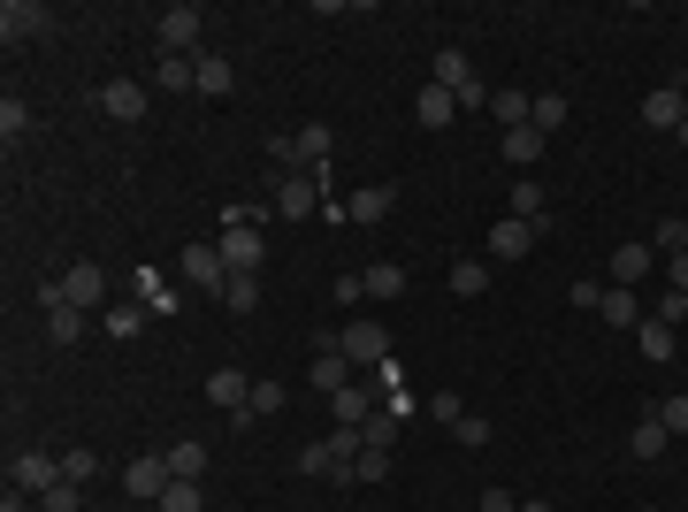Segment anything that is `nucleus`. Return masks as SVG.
<instances>
[{"instance_id":"nucleus-1","label":"nucleus","mask_w":688,"mask_h":512,"mask_svg":"<svg viewBox=\"0 0 688 512\" xmlns=\"http://www.w3.org/2000/svg\"><path fill=\"white\" fill-rule=\"evenodd\" d=\"M199 31H207V15H199L191 0H176V8H162V15H154L162 54H191V62H199V54H207V46H199Z\"/></svg>"},{"instance_id":"nucleus-2","label":"nucleus","mask_w":688,"mask_h":512,"mask_svg":"<svg viewBox=\"0 0 688 512\" xmlns=\"http://www.w3.org/2000/svg\"><path fill=\"white\" fill-rule=\"evenodd\" d=\"M54 283H62V299H69V307H85V314H108V307H115V283H108V268H92V260L62 268Z\"/></svg>"},{"instance_id":"nucleus-3","label":"nucleus","mask_w":688,"mask_h":512,"mask_svg":"<svg viewBox=\"0 0 688 512\" xmlns=\"http://www.w3.org/2000/svg\"><path fill=\"white\" fill-rule=\"evenodd\" d=\"M436 85H444L459 108H490V85L475 77V62H467L459 46H444V54H436Z\"/></svg>"},{"instance_id":"nucleus-4","label":"nucleus","mask_w":688,"mask_h":512,"mask_svg":"<svg viewBox=\"0 0 688 512\" xmlns=\"http://www.w3.org/2000/svg\"><path fill=\"white\" fill-rule=\"evenodd\" d=\"M176 276H184L191 291L222 299V283H230V260H222V245H184V253H176Z\"/></svg>"},{"instance_id":"nucleus-5","label":"nucleus","mask_w":688,"mask_h":512,"mask_svg":"<svg viewBox=\"0 0 688 512\" xmlns=\"http://www.w3.org/2000/svg\"><path fill=\"white\" fill-rule=\"evenodd\" d=\"M222 260H230V276H260V260H268V245H260V222H222Z\"/></svg>"},{"instance_id":"nucleus-6","label":"nucleus","mask_w":688,"mask_h":512,"mask_svg":"<svg viewBox=\"0 0 688 512\" xmlns=\"http://www.w3.org/2000/svg\"><path fill=\"white\" fill-rule=\"evenodd\" d=\"M322 199H330V169H299V176H284V183H276V214H291V222H299V214H314Z\"/></svg>"},{"instance_id":"nucleus-7","label":"nucleus","mask_w":688,"mask_h":512,"mask_svg":"<svg viewBox=\"0 0 688 512\" xmlns=\"http://www.w3.org/2000/svg\"><path fill=\"white\" fill-rule=\"evenodd\" d=\"M54 482H62V459L54 452H15L8 459V490H23V498H46Z\"/></svg>"},{"instance_id":"nucleus-8","label":"nucleus","mask_w":688,"mask_h":512,"mask_svg":"<svg viewBox=\"0 0 688 512\" xmlns=\"http://www.w3.org/2000/svg\"><path fill=\"white\" fill-rule=\"evenodd\" d=\"M169 482H176V475H169V459H162V452H138V459L123 467V490H131L138 505H162V490H169Z\"/></svg>"},{"instance_id":"nucleus-9","label":"nucleus","mask_w":688,"mask_h":512,"mask_svg":"<svg viewBox=\"0 0 688 512\" xmlns=\"http://www.w3.org/2000/svg\"><path fill=\"white\" fill-rule=\"evenodd\" d=\"M337 352L352 359V367H382V359H390V337H382L375 322H344V330H337Z\"/></svg>"},{"instance_id":"nucleus-10","label":"nucleus","mask_w":688,"mask_h":512,"mask_svg":"<svg viewBox=\"0 0 688 512\" xmlns=\"http://www.w3.org/2000/svg\"><path fill=\"white\" fill-rule=\"evenodd\" d=\"M146 100H154V92H146L138 77H108V85H100V115H115V123H138Z\"/></svg>"},{"instance_id":"nucleus-11","label":"nucleus","mask_w":688,"mask_h":512,"mask_svg":"<svg viewBox=\"0 0 688 512\" xmlns=\"http://www.w3.org/2000/svg\"><path fill=\"white\" fill-rule=\"evenodd\" d=\"M46 23H54V15H46V0H8V8H0V38H8V46L38 38Z\"/></svg>"},{"instance_id":"nucleus-12","label":"nucleus","mask_w":688,"mask_h":512,"mask_svg":"<svg viewBox=\"0 0 688 512\" xmlns=\"http://www.w3.org/2000/svg\"><path fill=\"white\" fill-rule=\"evenodd\" d=\"M199 398H207V405H222V413H245V398H253V375H245V367H214Z\"/></svg>"},{"instance_id":"nucleus-13","label":"nucleus","mask_w":688,"mask_h":512,"mask_svg":"<svg viewBox=\"0 0 688 512\" xmlns=\"http://www.w3.org/2000/svg\"><path fill=\"white\" fill-rule=\"evenodd\" d=\"M535 237H543L535 222H520V214H498V230H490V253H498V260H528V253H535Z\"/></svg>"},{"instance_id":"nucleus-14","label":"nucleus","mask_w":688,"mask_h":512,"mask_svg":"<svg viewBox=\"0 0 688 512\" xmlns=\"http://www.w3.org/2000/svg\"><path fill=\"white\" fill-rule=\"evenodd\" d=\"M643 123H651V131H681L688 123V92L681 85H658V92L643 100Z\"/></svg>"},{"instance_id":"nucleus-15","label":"nucleus","mask_w":688,"mask_h":512,"mask_svg":"<svg viewBox=\"0 0 688 512\" xmlns=\"http://www.w3.org/2000/svg\"><path fill=\"white\" fill-rule=\"evenodd\" d=\"M352 375H359V367L344 359L337 344H322V352H314V390H322V398H337V390H352Z\"/></svg>"},{"instance_id":"nucleus-16","label":"nucleus","mask_w":688,"mask_h":512,"mask_svg":"<svg viewBox=\"0 0 688 512\" xmlns=\"http://www.w3.org/2000/svg\"><path fill=\"white\" fill-rule=\"evenodd\" d=\"M452 115H459V100H452L444 85H421V100H413V123H421V131H444Z\"/></svg>"},{"instance_id":"nucleus-17","label":"nucleus","mask_w":688,"mask_h":512,"mask_svg":"<svg viewBox=\"0 0 688 512\" xmlns=\"http://www.w3.org/2000/svg\"><path fill=\"white\" fill-rule=\"evenodd\" d=\"M390 207H398V191H390V183H359V191L344 199V214H352V222H382Z\"/></svg>"},{"instance_id":"nucleus-18","label":"nucleus","mask_w":688,"mask_h":512,"mask_svg":"<svg viewBox=\"0 0 688 512\" xmlns=\"http://www.w3.org/2000/svg\"><path fill=\"white\" fill-rule=\"evenodd\" d=\"M651 268H658V253H651V245H620V253H612V283H620V291H635Z\"/></svg>"},{"instance_id":"nucleus-19","label":"nucleus","mask_w":688,"mask_h":512,"mask_svg":"<svg viewBox=\"0 0 688 512\" xmlns=\"http://www.w3.org/2000/svg\"><path fill=\"white\" fill-rule=\"evenodd\" d=\"M666 444H674V436H666L658 413H643V421L628 428V459H666Z\"/></svg>"},{"instance_id":"nucleus-20","label":"nucleus","mask_w":688,"mask_h":512,"mask_svg":"<svg viewBox=\"0 0 688 512\" xmlns=\"http://www.w3.org/2000/svg\"><path fill=\"white\" fill-rule=\"evenodd\" d=\"M506 214H520V222H535V230H543V214H551V199H543V183H535V176H520L513 191H506Z\"/></svg>"},{"instance_id":"nucleus-21","label":"nucleus","mask_w":688,"mask_h":512,"mask_svg":"<svg viewBox=\"0 0 688 512\" xmlns=\"http://www.w3.org/2000/svg\"><path fill=\"white\" fill-rule=\"evenodd\" d=\"M131 299H138L146 314H176V283H162L154 268H138V276H131Z\"/></svg>"},{"instance_id":"nucleus-22","label":"nucleus","mask_w":688,"mask_h":512,"mask_svg":"<svg viewBox=\"0 0 688 512\" xmlns=\"http://www.w3.org/2000/svg\"><path fill=\"white\" fill-rule=\"evenodd\" d=\"M154 85H162V92H199V62H191V54H162V62H154Z\"/></svg>"},{"instance_id":"nucleus-23","label":"nucleus","mask_w":688,"mask_h":512,"mask_svg":"<svg viewBox=\"0 0 688 512\" xmlns=\"http://www.w3.org/2000/svg\"><path fill=\"white\" fill-rule=\"evenodd\" d=\"M199 92H207V100L237 92V62H230V54H199Z\"/></svg>"},{"instance_id":"nucleus-24","label":"nucleus","mask_w":688,"mask_h":512,"mask_svg":"<svg viewBox=\"0 0 688 512\" xmlns=\"http://www.w3.org/2000/svg\"><path fill=\"white\" fill-rule=\"evenodd\" d=\"M92 330V314L85 307H46V344H77Z\"/></svg>"},{"instance_id":"nucleus-25","label":"nucleus","mask_w":688,"mask_h":512,"mask_svg":"<svg viewBox=\"0 0 688 512\" xmlns=\"http://www.w3.org/2000/svg\"><path fill=\"white\" fill-rule=\"evenodd\" d=\"M543 146H551V138H543L535 123H520V131H506V162H513V169H535V162H543Z\"/></svg>"},{"instance_id":"nucleus-26","label":"nucleus","mask_w":688,"mask_h":512,"mask_svg":"<svg viewBox=\"0 0 688 512\" xmlns=\"http://www.w3.org/2000/svg\"><path fill=\"white\" fill-rule=\"evenodd\" d=\"M597 314H604L612 330H643V299H635V291H620V283L604 291V307H597Z\"/></svg>"},{"instance_id":"nucleus-27","label":"nucleus","mask_w":688,"mask_h":512,"mask_svg":"<svg viewBox=\"0 0 688 512\" xmlns=\"http://www.w3.org/2000/svg\"><path fill=\"white\" fill-rule=\"evenodd\" d=\"M359 452H398V413H390V405L359 421Z\"/></svg>"},{"instance_id":"nucleus-28","label":"nucleus","mask_w":688,"mask_h":512,"mask_svg":"<svg viewBox=\"0 0 688 512\" xmlns=\"http://www.w3.org/2000/svg\"><path fill=\"white\" fill-rule=\"evenodd\" d=\"M490 115H498L506 131H520V123L535 115V100H528V92H513V85H498V92H490Z\"/></svg>"},{"instance_id":"nucleus-29","label":"nucleus","mask_w":688,"mask_h":512,"mask_svg":"<svg viewBox=\"0 0 688 512\" xmlns=\"http://www.w3.org/2000/svg\"><path fill=\"white\" fill-rule=\"evenodd\" d=\"M674 322H658V314H643V359H651V367H666V359H674Z\"/></svg>"},{"instance_id":"nucleus-30","label":"nucleus","mask_w":688,"mask_h":512,"mask_svg":"<svg viewBox=\"0 0 688 512\" xmlns=\"http://www.w3.org/2000/svg\"><path fill=\"white\" fill-rule=\"evenodd\" d=\"M330 413H337V428H359V421L375 413V390H359V382H352V390H337V398H330Z\"/></svg>"},{"instance_id":"nucleus-31","label":"nucleus","mask_w":688,"mask_h":512,"mask_svg":"<svg viewBox=\"0 0 688 512\" xmlns=\"http://www.w3.org/2000/svg\"><path fill=\"white\" fill-rule=\"evenodd\" d=\"M162 459H169V475H176V482H199V475H207V444H169Z\"/></svg>"},{"instance_id":"nucleus-32","label":"nucleus","mask_w":688,"mask_h":512,"mask_svg":"<svg viewBox=\"0 0 688 512\" xmlns=\"http://www.w3.org/2000/svg\"><path fill=\"white\" fill-rule=\"evenodd\" d=\"M359 283H367V299H398V291H406V268L375 260V268H359Z\"/></svg>"},{"instance_id":"nucleus-33","label":"nucleus","mask_w":688,"mask_h":512,"mask_svg":"<svg viewBox=\"0 0 688 512\" xmlns=\"http://www.w3.org/2000/svg\"><path fill=\"white\" fill-rule=\"evenodd\" d=\"M452 291L459 299H482L490 291V260H452Z\"/></svg>"},{"instance_id":"nucleus-34","label":"nucleus","mask_w":688,"mask_h":512,"mask_svg":"<svg viewBox=\"0 0 688 512\" xmlns=\"http://www.w3.org/2000/svg\"><path fill=\"white\" fill-rule=\"evenodd\" d=\"M100 330H108V337H138V330H146V307H138V299H131V307L115 299V307L100 314Z\"/></svg>"},{"instance_id":"nucleus-35","label":"nucleus","mask_w":688,"mask_h":512,"mask_svg":"<svg viewBox=\"0 0 688 512\" xmlns=\"http://www.w3.org/2000/svg\"><path fill=\"white\" fill-rule=\"evenodd\" d=\"M330 146H337V138H330V123H307V131H299V154H307V169H330Z\"/></svg>"},{"instance_id":"nucleus-36","label":"nucleus","mask_w":688,"mask_h":512,"mask_svg":"<svg viewBox=\"0 0 688 512\" xmlns=\"http://www.w3.org/2000/svg\"><path fill=\"white\" fill-rule=\"evenodd\" d=\"M222 307H230V314H253V307H260V276H230V283H222Z\"/></svg>"},{"instance_id":"nucleus-37","label":"nucleus","mask_w":688,"mask_h":512,"mask_svg":"<svg viewBox=\"0 0 688 512\" xmlns=\"http://www.w3.org/2000/svg\"><path fill=\"white\" fill-rule=\"evenodd\" d=\"M284 398H291L284 382H253V398H245V413H253V421H268V413H284Z\"/></svg>"},{"instance_id":"nucleus-38","label":"nucleus","mask_w":688,"mask_h":512,"mask_svg":"<svg viewBox=\"0 0 688 512\" xmlns=\"http://www.w3.org/2000/svg\"><path fill=\"white\" fill-rule=\"evenodd\" d=\"M382 475H390V452H359V459L344 467L337 482H382Z\"/></svg>"},{"instance_id":"nucleus-39","label":"nucleus","mask_w":688,"mask_h":512,"mask_svg":"<svg viewBox=\"0 0 688 512\" xmlns=\"http://www.w3.org/2000/svg\"><path fill=\"white\" fill-rule=\"evenodd\" d=\"M154 512H207V498H199V482H169Z\"/></svg>"},{"instance_id":"nucleus-40","label":"nucleus","mask_w":688,"mask_h":512,"mask_svg":"<svg viewBox=\"0 0 688 512\" xmlns=\"http://www.w3.org/2000/svg\"><path fill=\"white\" fill-rule=\"evenodd\" d=\"M92 475H100V452H62V482H77V490H85Z\"/></svg>"},{"instance_id":"nucleus-41","label":"nucleus","mask_w":688,"mask_h":512,"mask_svg":"<svg viewBox=\"0 0 688 512\" xmlns=\"http://www.w3.org/2000/svg\"><path fill=\"white\" fill-rule=\"evenodd\" d=\"M651 253H658V260H674V253H688V222H658V237H651Z\"/></svg>"},{"instance_id":"nucleus-42","label":"nucleus","mask_w":688,"mask_h":512,"mask_svg":"<svg viewBox=\"0 0 688 512\" xmlns=\"http://www.w3.org/2000/svg\"><path fill=\"white\" fill-rule=\"evenodd\" d=\"M528 123H535V131H543V138H551V131H558V123H566V100H558V92H543V100H535V115H528Z\"/></svg>"},{"instance_id":"nucleus-43","label":"nucleus","mask_w":688,"mask_h":512,"mask_svg":"<svg viewBox=\"0 0 688 512\" xmlns=\"http://www.w3.org/2000/svg\"><path fill=\"white\" fill-rule=\"evenodd\" d=\"M38 512H85V498H77V482H54V490L38 498Z\"/></svg>"},{"instance_id":"nucleus-44","label":"nucleus","mask_w":688,"mask_h":512,"mask_svg":"<svg viewBox=\"0 0 688 512\" xmlns=\"http://www.w3.org/2000/svg\"><path fill=\"white\" fill-rule=\"evenodd\" d=\"M0 131H8V138H23V131H31V108H23V100H15V92H8V100H0Z\"/></svg>"},{"instance_id":"nucleus-45","label":"nucleus","mask_w":688,"mask_h":512,"mask_svg":"<svg viewBox=\"0 0 688 512\" xmlns=\"http://www.w3.org/2000/svg\"><path fill=\"white\" fill-rule=\"evenodd\" d=\"M429 413H436L444 428H459V421H467V405H459V390H436V398H429Z\"/></svg>"},{"instance_id":"nucleus-46","label":"nucleus","mask_w":688,"mask_h":512,"mask_svg":"<svg viewBox=\"0 0 688 512\" xmlns=\"http://www.w3.org/2000/svg\"><path fill=\"white\" fill-rule=\"evenodd\" d=\"M658 421H666V436H688V390H681V398H666V405H658Z\"/></svg>"},{"instance_id":"nucleus-47","label":"nucleus","mask_w":688,"mask_h":512,"mask_svg":"<svg viewBox=\"0 0 688 512\" xmlns=\"http://www.w3.org/2000/svg\"><path fill=\"white\" fill-rule=\"evenodd\" d=\"M666 283H674V291L688 299V253H674V260H666Z\"/></svg>"},{"instance_id":"nucleus-48","label":"nucleus","mask_w":688,"mask_h":512,"mask_svg":"<svg viewBox=\"0 0 688 512\" xmlns=\"http://www.w3.org/2000/svg\"><path fill=\"white\" fill-rule=\"evenodd\" d=\"M475 512H520V505L506 498V490H482V505H475Z\"/></svg>"},{"instance_id":"nucleus-49","label":"nucleus","mask_w":688,"mask_h":512,"mask_svg":"<svg viewBox=\"0 0 688 512\" xmlns=\"http://www.w3.org/2000/svg\"><path fill=\"white\" fill-rule=\"evenodd\" d=\"M0 512H38V498H23V490H8V498H0Z\"/></svg>"},{"instance_id":"nucleus-50","label":"nucleus","mask_w":688,"mask_h":512,"mask_svg":"<svg viewBox=\"0 0 688 512\" xmlns=\"http://www.w3.org/2000/svg\"><path fill=\"white\" fill-rule=\"evenodd\" d=\"M520 512H551V505H543V498H535V505H520Z\"/></svg>"},{"instance_id":"nucleus-51","label":"nucleus","mask_w":688,"mask_h":512,"mask_svg":"<svg viewBox=\"0 0 688 512\" xmlns=\"http://www.w3.org/2000/svg\"><path fill=\"white\" fill-rule=\"evenodd\" d=\"M674 138H681V146H688V123H681V131H674Z\"/></svg>"},{"instance_id":"nucleus-52","label":"nucleus","mask_w":688,"mask_h":512,"mask_svg":"<svg viewBox=\"0 0 688 512\" xmlns=\"http://www.w3.org/2000/svg\"><path fill=\"white\" fill-rule=\"evenodd\" d=\"M651 512H658V505H651Z\"/></svg>"},{"instance_id":"nucleus-53","label":"nucleus","mask_w":688,"mask_h":512,"mask_svg":"<svg viewBox=\"0 0 688 512\" xmlns=\"http://www.w3.org/2000/svg\"><path fill=\"white\" fill-rule=\"evenodd\" d=\"M681 92H688V85H681Z\"/></svg>"}]
</instances>
